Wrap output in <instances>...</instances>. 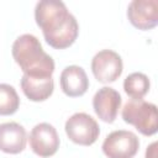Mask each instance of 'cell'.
Instances as JSON below:
<instances>
[{
    "mask_svg": "<svg viewBox=\"0 0 158 158\" xmlns=\"http://www.w3.org/2000/svg\"><path fill=\"white\" fill-rule=\"evenodd\" d=\"M127 17L131 25L146 31L158 23V0H133L128 4Z\"/></svg>",
    "mask_w": 158,
    "mask_h": 158,
    "instance_id": "cell-8",
    "label": "cell"
},
{
    "mask_svg": "<svg viewBox=\"0 0 158 158\" xmlns=\"http://www.w3.org/2000/svg\"><path fill=\"white\" fill-rule=\"evenodd\" d=\"M122 118L136 127L143 136H152L158 131L157 106L143 99H131L122 109Z\"/></svg>",
    "mask_w": 158,
    "mask_h": 158,
    "instance_id": "cell-3",
    "label": "cell"
},
{
    "mask_svg": "<svg viewBox=\"0 0 158 158\" xmlns=\"http://www.w3.org/2000/svg\"><path fill=\"white\" fill-rule=\"evenodd\" d=\"M30 147L41 158H48L57 153L59 148V136L53 125L48 122L37 123L30 132Z\"/></svg>",
    "mask_w": 158,
    "mask_h": 158,
    "instance_id": "cell-7",
    "label": "cell"
},
{
    "mask_svg": "<svg viewBox=\"0 0 158 158\" xmlns=\"http://www.w3.org/2000/svg\"><path fill=\"white\" fill-rule=\"evenodd\" d=\"M27 142V133L17 122L0 123V151L9 154L21 153Z\"/></svg>",
    "mask_w": 158,
    "mask_h": 158,
    "instance_id": "cell-11",
    "label": "cell"
},
{
    "mask_svg": "<svg viewBox=\"0 0 158 158\" xmlns=\"http://www.w3.org/2000/svg\"><path fill=\"white\" fill-rule=\"evenodd\" d=\"M151 81L143 73L135 72L123 80V90L131 99H142L149 91Z\"/></svg>",
    "mask_w": 158,
    "mask_h": 158,
    "instance_id": "cell-13",
    "label": "cell"
},
{
    "mask_svg": "<svg viewBox=\"0 0 158 158\" xmlns=\"http://www.w3.org/2000/svg\"><path fill=\"white\" fill-rule=\"evenodd\" d=\"M122 70V58L112 49H102L91 59V72L99 83L110 84L116 81L121 77Z\"/></svg>",
    "mask_w": 158,
    "mask_h": 158,
    "instance_id": "cell-6",
    "label": "cell"
},
{
    "mask_svg": "<svg viewBox=\"0 0 158 158\" xmlns=\"http://www.w3.org/2000/svg\"><path fill=\"white\" fill-rule=\"evenodd\" d=\"M21 89L27 99L35 102L47 100L54 90V81L52 77L47 78H33L28 75H22Z\"/></svg>",
    "mask_w": 158,
    "mask_h": 158,
    "instance_id": "cell-12",
    "label": "cell"
},
{
    "mask_svg": "<svg viewBox=\"0 0 158 158\" xmlns=\"http://www.w3.org/2000/svg\"><path fill=\"white\" fill-rule=\"evenodd\" d=\"M64 130L68 138L80 146H91L100 135L99 123L85 112H75L72 115L65 121Z\"/></svg>",
    "mask_w": 158,
    "mask_h": 158,
    "instance_id": "cell-4",
    "label": "cell"
},
{
    "mask_svg": "<svg viewBox=\"0 0 158 158\" xmlns=\"http://www.w3.org/2000/svg\"><path fill=\"white\" fill-rule=\"evenodd\" d=\"M11 53L25 75L33 78L52 77L54 72V60L43 51L36 36L25 33L17 37L12 43Z\"/></svg>",
    "mask_w": 158,
    "mask_h": 158,
    "instance_id": "cell-2",
    "label": "cell"
},
{
    "mask_svg": "<svg viewBox=\"0 0 158 158\" xmlns=\"http://www.w3.org/2000/svg\"><path fill=\"white\" fill-rule=\"evenodd\" d=\"M60 89L69 98L83 96L89 89V79L85 70L79 65L65 67L59 77Z\"/></svg>",
    "mask_w": 158,
    "mask_h": 158,
    "instance_id": "cell-10",
    "label": "cell"
},
{
    "mask_svg": "<svg viewBox=\"0 0 158 158\" xmlns=\"http://www.w3.org/2000/svg\"><path fill=\"white\" fill-rule=\"evenodd\" d=\"M157 142H152L146 149V158H157Z\"/></svg>",
    "mask_w": 158,
    "mask_h": 158,
    "instance_id": "cell-15",
    "label": "cell"
},
{
    "mask_svg": "<svg viewBox=\"0 0 158 158\" xmlns=\"http://www.w3.org/2000/svg\"><path fill=\"white\" fill-rule=\"evenodd\" d=\"M35 20L42 30L46 42L56 48L70 47L79 35L77 19L59 0H41L35 7Z\"/></svg>",
    "mask_w": 158,
    "mask_h": 158,
    "instance_id": "cell-1",
    "label": "cell"
},
{
    "mask_svg": "<svg viewBox=\"0 0 158 158\" xmlns=\"http://www.w3.org/2000/svg\"><path fill=\"white\" fill-rule=\"evenodd\" d=\"M20 106V98L15 88L10 84H0V115H14Z\"/></svg>",
    "mask_w": 158,
    "mask_h": 158,
    "instance_id": "cell-14",
    "label": "cell"
},
{
    "mask_svg": "<svg viewBox=\"0 0 158 158\" xmlns=\"http://www.w3.org/2000/svg\"><path fill=\"white\" fill-rule=\"evenodd\" d=\"M138 149V137L126 130H117L109 133L102 142V152L107 158H133Z\"/></svg>",
    "mask_w": 158,
    "mask_h": 158,
    "instance_id": "cell-5",
    "label": "cell"
},
{
    "mask_svg": "<svg viewBox=\"0 0 158 158\" xmlns=\"http://www.w3.org/2000/svg\"><path fill=\"white\" fill-rule=\"evenodd\" d=\"M121 104L120 93L111 86L100 88L93 98V107L96 116L106 123H112L116 120Z\"/></svg>",
    "mask_w": 158,
    "mask_h": 158,
    "instance_id": "cell-9",
    "label": "cell"
}]
</instances>
